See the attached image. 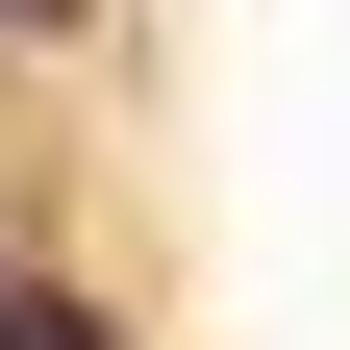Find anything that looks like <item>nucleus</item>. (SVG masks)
<instances>
[{"instance_id":"nucleus-1","label":"nucleus","mask_w":350,"mask_h":350,"mask_svg":"<svg viewBox=\"0 0 350 350\" xmlns=\"http://www.w3.org/2000/svg\"><path fill=\"white\" fill-rule=\"evenodd\" d=\"M0 350H125L100 300H51V275H0Z\"/></svg>"},{"instance_id":"nucleus-2","label":"nucleus","mask_w":350,"mask_h":350,"mask_svg":"<svg viewBox=\"0 0 350 350\" xmlns=\"http://www.w3.org/2000/svg\"><path fill=\"white\" fill-rule=\"evenodd\" d=\"M0 25H75V0H0Z\"/></svg>"}]
</instances>
